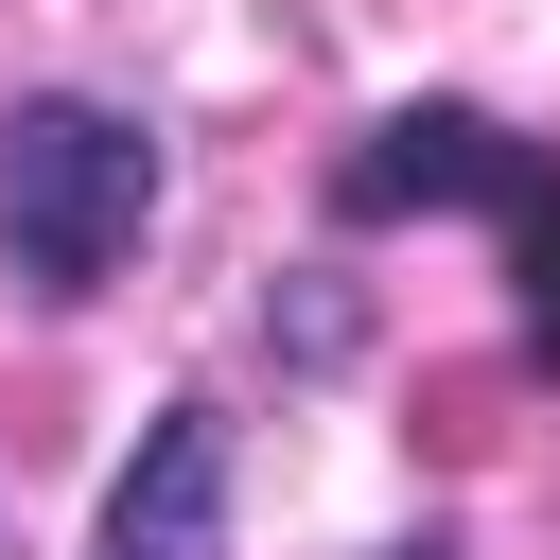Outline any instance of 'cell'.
I'll return each mask as SVG.
<instances>
[{
  "instance_id": "6da1fadb",
  "label": "cell",
  "mask_w": 560,
  "mask_h": 560,
  "mask_svg": "<svg viewBox=\"0 0 560 560\" xmlns=\"http://www.w3.org/2000/svg\"><path fill=\"white\" fill-rule=\"evenodd\" d=\"M140 228H158V140H140L122 105H70V88H52V105L0 122V262H18L35 298L122 280Z\"/></svg>"
},
{
  "instance_id": "7a4b0ae2",
  "label": "cell",
  "mask_w": 560,
  "mask_h": 560,
  "mask_svg": "<svg viewBox=\"0 0 560 560\" xmlns=\"http://www.w3.org/2000/svg\"><path fill=\"white\" fill-rule=\"evenodd\" d=\"M332 192H350V210H525L542 175H525L508 122H472V105H402V122H368V158H350Z\"/></svg>"
},
{
  "instance_id": "3957f363",
  "label": "cell",
  "mask_w": 560,
  "mask_h": 560,
  "mask_svg": "<svg viewBox=\"0 0 560 560\" xmlns=\"http://www.w3.org/2000/svg\"><path fill=\"white\" fill-rule=\"evenodd\" d=\"M105 560H228V420L210 402H175L140 438V472L105 508Z\"/></svg>"
},
{
  "instance_id": "277c9868",
  "label": "cell",
  "mask_w": 560,
  "mask_h": 560,
  "mask_svg": "<svg viewBox=\"0 0 560 560\" xmlns=\"http://www.w3.org/2000/svg\"><path fill=\"white\" fill-rule=\"evenodd\" d=\"M525 332H542V368H560V192H525Z\"/></svg>"
}]
</instances>
